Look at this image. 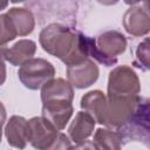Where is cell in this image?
Here are the masks:
<instances>
[{
  "mask_svg": "<svg viewBox=\"0 0 150 150\" xmlns=\"http://www.w3.org/2000/svg\"><path fill=\"white\" fill-rule=\"evenodd\" d=\"M148 43H149V40L146 38L142 43L138 45V48L136 52L137 59L139 60L138 67H143L144 70H148V68H149V61H148V59H149V48L148 47L149 46H148Z\"/></svg>",
  "mask_w": 150,
  "mask_h": 150,
  "instance_id": "cell-19",
  "label": "cell"
},
{
  "mask_svg": "<svg viewBox=\"0 0 150 150\" xmlns=\"http://www.w3.org/2000/svg\"><path fill=\"white\" fill-rule=\"evenodd\" d=\"M141 87L136 73L128 66H120L109 74L108 95L136 96Z\"/></svg>",
  "mask_w": 150,
  "mask_h": 150,
  "instance_id": "cell-6",
  "label": "cell"
},
{
  "mask_svg": "<svg viewBox=\"0 0 150 150\" xmlns=\"http://www.w3.org/2000/svg\"><path fill=\"white\" fill-rule=\"evenodd\" d=\"M97 150H121L123 143L116 131L108 129H98L94 135V142Z\"/></svg>",
  "mask_w": 150,
  "mask_h": 150,
  "instance_id": "cell-17",
  "label": "cell"
},
{
  "mask_svg": "<svg viewBox=\"0 0 150 150\" xmlns=\"http://www.w3.org/2000/svg\"><path fill=\"white\" fill-rule=\"evenodd\" d=\"M123 26L125 30L134 35L141 36L149 33L150 29V16L148 11V4L144 6H137L129 8L123 16Z\"/></svg>",
  "mask_w": 150,
  "mask_h": 150,
  "instance_id": "cell-10",
  "label": "cell"
},
{
  "mask_svg": "<svg viewBox=\"0 0 150 150\" xmlns=\"http://www.w3.org/2000/svg\"><path fill=\"white\" fill-rule=\"evenodd\" d=\"M69 150H97L95 144L91 141H83L80 143H76V145H73L69 148Z\"/></svg>",
  "mask_w": 150,
  "mask_h": 150,
  "instance_id": "cell-21",
  "label": "cell"
},
{
  "mask_svg": "<svg viewBox=\"0 0 150 150\" xmlns=\"http://www.w3.org/2000/svg\"><path fill=\"white\" fill-rule=\"evenodd\" d=\"M116 132L122 142H143L149 146V100L146 97H141L134 114Z\"/></svg>",
  "mask_w": 150,
  "mask_h": 150,
  "instance_id": "cell-3",
  "label": "cell"
},
{
  "mask_svg": "<svg viewBox=\"0 0 150 150\" xmlns=\"http://www.w3.org/2000/svg\"><path fill=\"white\" fill-rule=\"evenodd\" d=\"M18 75L26 88L36 90L54 77L55 68L45 59H29L21 64Z\"/></svg>",
  "mask_w": 150,
  "mask_h": 150,
  "instance_id": "cell-5",
  "label": "cell"
},
{
  "mask_svg": "<svg viewBox=\"0 0 150 150\" xmlns=\"http://www.w3.org/2000/svg\"><path fill=\"white\" fill-rule=\"evenodd\" d=\"M67 77L71 87L87 88L98 79V68L94 61L87 59L82 63L69 66L67 68Z\"/></svg>",
  "mask_w": 150,
  "mask_h": 150,
  "instance_id": "cell-9",
  "label": "cell"
},
{
  "mask_svg": "<svg viewBox=\"0 0 150 150\" xmlns=\"http://www.w3.org/2000/svg\"><path fill=\"white\" fill-rule=\"evenodd\" d=\"M28 7H30L40 23L45 21L59 20L61 22H66L68 27L75 28V14L77 9V2L73 1H32L26 2Z\"/></svg>",
  "mask_w": 150,
  "mask_h": 150,
  "instance_id": "cell-4",
  "label": "cell"
},
{
  "mask_svg": "<svg viewBox=\"0 0 150 150\" xmlns=\"http://www.w3.org/2000/svg\"><path fill=\"white\" fill-rule=\"evenodd\" d=\"M6 121V109L4 104L0 102V142H1V131H2V124Z\"/></svg>",
  "mask_w": 150,
  "mask_h": 150,
  "instance_id": "cell-23",
  "label": "cell"
},
{
  "mask_svg": "<svg viewBox=\"0 0 150 150\" xmlns=\"http://www.w3.org/2000/svg\"><path fill=\"white\" fill-rule=\"evenodd\" d=\"M16 30L7 14L0 15V48L16 38Z\"/></svg>",
  "mask_w": 150,
  "mask_h": 150,
  "instance_id": "cell-18",
  "label": "cell"
},
{
  "mask_svg": "<svg viewBox=\"0 0 150 150\" xmlns=\"http://www.w3.org/2000/svg\"><path fill=\"white\" fill-rule=\"evenodd\" d=\"M7 6H8V2L7 1H0V11L1 9H5Z\"/></svg>",
  "mask_w": 150,
  "mask_h": 150,
  "instance_id": "cell-24",
  "label": "cell"
},
{
  "mask_svg": "<svg viewBox=\"0 0 150 150\" xmlns=\"http://www.w3.org/2000/svg\"><path fill=\"white\" fill-rule=\"evenodd\" d=\"M6 14L12 20V23H13L18 35L25 36L33 32L35 21H34V16H33L32 12L28 11L27 8L13 7V8L8 9V12Z\"/></svg>",
  "mask_w": 150,
  "mask_h": 150,
  "instance_id": "cell-16",
  "label": "cell"
},
{
  "mask_svg": "<svg viewBox=\"0 0 150 150\" xmlns=\"http://www.w3.org/2000/svg\"><path fill=\"white\" fill-rule=\"evenodd\" d=\"M28 142L38 150L47 149L57 136V129L45 117H33L28 121Z\"/></svg>",
  "mask_w": 150,
  "mask_h": 150,
  "instance_id": "cell-7",
  "label": "cell"
},
{
  "mask_svg": "<svg viewBox=\"0 0 150 150\" xmlns=\"http://www.w3.org/2000/svg\"><path fill=\"white\" fill-rule=\"evenodd\" d=\"M5 48H0V86L6 80V66H5Z\"/></svg>",
  "mask_w": 150,
  "mask_h": 150,
  "instance_id": "cell-22",
  "label": "cell"
},
{
  "mask_svg": "<svg viewBox=\"0 0 150 150\" xmlns=\"http://www.w3.org/2000/svg\"><path fill=\"white\" fill-rule=\"evenodd\" d=\"M71 146L70 144V139L66 134L59 132L57 136L55 137L54 142L45 150H69V148Z\"/></svg>",
  "mask_w": 150,
  "mask_h": 150,
  "instance_id": "cell-20",
  "label": "cell"
},
{
  "mask_svg": "<svg viewBox=\"0 0 150 150\" xmlns=\"http://www.w3.org/2000/svg\"><path fill=\"white\" fill-rule=\"evenodd\" d=\"M36 45L32 40H20L11 48H5V60L13 66H21L35 54Z\"/></svg>",
  "mask_w": 150,
  "mask_h": 150,
  "instance_id": "cell-15",
  "label": "cell"
},
{
  "mask_svg": "<svg viewBox=\"0 0 150 150\" xmlns=\"http://www.w3.org/2000/svg\"><path fill=\"white\" fill-rule=\"evenodd\" d=\"M81 108L84 109V111L88 112L95 122L104 124L107 98L101 90H93L86 94L81 98Z\"/></svg>",
  "mask_w": 150,
  "mask_h": 150,
  "instance_id": "cell-12",
  "label": "cell"
},
{
  "mask_svg": "<svg viewBox=\"0 0 150 150\" xmlns=\"http://www.w3.org/2000/svg\"><path fill=\"white\" fill-rule=\"evenodd\" d=\"M74 90L70 83L63 79H56L48 81L41 90L42 102L52 100H67L73 102Z\"/></svg>",
  "mask_w": 150,
  "mask_h": 150,
  "instance_id": "cell-14",
  "label": "cell"
},
{
  "mask_svg": "<svg viewBox=\"0 0 150 150\" xmlns=\"http://www.w3.org/2000/svg\"><path fill=\"white\" fill-rule=\"evenodd\" d=\"M95 120L86 111H79L68 128V134L71 141L80 143L86 141L94 131Z\"/></svg>",
  "mask_w": 150,
  "mask_h": 150,
  "instance_id": "cell-13",
  "label": "cell"
},
{
  "mask_svg": "<svg viewBox=\"0 0 150 150\" xmlns=\"http://www.w3.org/2000/svg\"><path fill=\"white\" fill-rule=\"evenodd\" d=\"M73 115L71 101L52 100L42 102V117L48 120L57 130H62Z\"/></svg>",
  "mask_w": 150,
  "mask_h": 150,
  "instance_id": "cell-8",
  "label": "cell"
},
{
  "mask_svg": "<svg viewBox=\"0 0 150 150\" xmlns=\"http://www.w3.org/2000/svg\"><path fill=\"white\" fill-rule=\"evenodd\" d=\"M87 38L75 28L62 23H50L41 30L39 41L45 52L59 57L69 67L88 59Z\"/></svg>",
  "mask_w": 150,
  "mask_h": 150,
  "instance_id": "cell-1",
  "label": "cell"
},
{
  "mask_svg": "<svg viewBox=\"0 0 150 150\" xmlns=\"http://www.w3.org/2000/svg\"><path fill=\"white\" fill-rule=\"evenodd\" d=\"M127 40L124 35L116 30H109L101 34L97 39L87 38L88 57H94L105 67L114 66L117 62V55L124 53Z\"/></svg>",
  "mask_w": 150,
  "mask_h": 150,
  "instance_id": "cell-2",
  "label": "cell"
},
{
  "mask_svg": "<svg viewBox=\"0 0 150 150\" xmlns=\"http://www.w3.org/2000/svg\"><path fill=\"white\" fill-rule=\"evenodd\" d=\"M5 135L11 146L25 149L29 138L28 121L22 116H12L6 124Z\"/></svg>",
  "mask_w": 150,
  "mask_h": 150,
  "instance_id": "cell-11",
  "label": "cell"
}]
</instances>
